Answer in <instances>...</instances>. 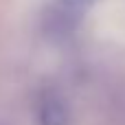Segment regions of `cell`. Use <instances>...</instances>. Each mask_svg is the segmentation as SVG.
I'll return each instance as SVG.
<instances>
[{
    "mask_svg": "<svg viewBox=\"0 0 125 125\" xmlns=\"http://www.w3.org/2000/svg\"><path fill=\"white\" fill-rule=\"evenodd\" d=\"M94 0H53L42 15V33L53 40L62 42L70 37L79 24L86 18V11L90 9Z\"/></svg>",
    "mask_w": 125,
    "mask_h": 125,
    "instance_id": "6da1fadb",
    "label": "cell"
},
{
    "mask_svg": "<svg viewBox=\"0 0 125 125\" xmlns=\"http://www.w3.org/2000/svg\"><path fill=\"white\" fill-rule=\"evenodd\" d=\"M70 105L59 90H44L35 105L37 125H70Z\"/></svg>",
    "mask_w": 125,
    "mask_h": 125,
    "instance_id": "7a4b0ae2",
    "label": "cell"
}]
</instances>
